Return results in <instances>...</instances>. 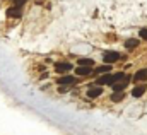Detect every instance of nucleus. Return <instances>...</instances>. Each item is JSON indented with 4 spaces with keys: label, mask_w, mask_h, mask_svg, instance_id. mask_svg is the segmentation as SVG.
<instances>
[{
    "label": "nucleus",
    "mask_w": 147,
    "mask_h": 135,
    "mask_svg": "<svg viewBox=\"0 0 147 135\" xmlns=\"http://www.w3.org/2000/svg\"><path fill=\"white\" fill-rule=\"evenodd\" d=\"M94 84H96V86H113V84H115V77H113L111 72L103 74V75H99V77L94 80Z\"/></svg>",
    "instance_id": "obj_1"
},
{
    "label": "nucleus",
    "mask_w": 147,
    "mask_h": 135,
    "mask_svg": "<svg viewBox=\"0 0 147 135\" xmlns=\"http://www.w3.org/2000/svg\"><path fill=\"white\" fill-rule=\"evenodd\" d=\"M57 82H58V86H74V84H77L79 80H77V77H74V75H60Z\"/></svg>",
    "instance_id": "obj_2"
},
{
    "label": "nucleus",
    "mask_w": 147,
    "mask_h": 135,
    "mask_svg": "<svg viewBox=\"0 0 147 135\" xmlns=\"http://www.w3.org/2000/svg\"><path fill=\"white\" fill-rule=\"evenodd\" d=\"M74 68L72 63H69V62H58V63H55V70L58 72V74H67V72H70Z\"/></svg>",
    "instance_id": "obj_3"
},
{
    "label": "nucleus",
    "mask_w": 147,
    "mask_h": 135,
    "mask_svg": "<svg viewBox=\"0 0 147 135\" xmlns=\"http://www.w3.org/2000/svg\"><path fill=\"white\" fill-rule=\"evenodd\" d=\"M103 60H105L106 63H115L116 60H120V53H118V51H106V53L103 55Z\"/></svg>",
    "instance_id": "obj_4"
},
{
    "label": "nucleus",
    "mask_w": 147,
    "mask_h": 135,
    "mask_svg": "<svg viewBox=\"0 0 147 135\" xmlns=\"http://www.w3.org/2000/svg\"><path fill=\"white\" fill-rule=\"evenodd\" d=\"M146 91H147V86L144 82H142V84H137V86L132 89V96H134V98H140V96L146 94Z\"/></svg>",
    "instance_id": "obj_5"
},
{
    "label": "nucleus",
    "mask_w": 147,
    "mask_h": 135,
    "mask_svg": "<svg viewBox=\"0 0 147 135\" xmlns=\"http://www.w3.org/2000/svg\"><path fill=\"white\" fill-rule=\"evenodd\" d=\"M7 16H9V17H14V19H17V17H21V16H22V9H21V7H17V5H12L10 9H7Z\"/></svg>",
    "instance_id": "obj_6"
},
{
    "label": "nucleus",
    "mask_w": 147,
    "mask_h": 135,
    "mask_svg": "<svg viewBox=\"0 0 147 135\" xmlns=\"http://www.w3.org/2000/svg\"><path fill=\"white\" fill-rule=\"evenodd\" d=\"M103 94V86H92L91 89H87V98H98Z\"/></svg>",
    "instance_id": "obj_7"
},
{
    "label": "nucleus",
    "mask_w": 147,
    "mask_h": 135,
    "mask_svg": "<svg viewBox=\"0 0 147 135\" xmlns=\"http://www.w3.org/2000/svg\"><path fill=\"white\" fill-rule=\"evenodd\" d=\"M75 74L79 75V77H84V75H91V74H94V70L91 67H86V65H79V67L75 68Z\"/></svg>",
    "instance_id": "obj_8"
},
{
    "label": "nucleus",
    "mask_w": 147,
    "mask_h": 135,
    "mask_svg": "<svg viewBox=\"0 0 147 135\" xmlns=\"http://www.w3.org/2000/svg\"><path fill=\"white\" fill-rule=\"evenodd\" d=\"M134 80H135V82H144V80H147V68L139 70V72L134 75Z\"/></svg>",
    "instance_id": "obj_9"
},
{
    "label": "nucleus",
    "mask_w": 147,
    "mask_h": 135,
    "mask_svg": "<svg viewBox=\"0 0 147 135\" xmlns=\"http://www.w3.org/2000/svg\"><path fill=\"white\" fill-rule=\"evenodd\" d=\"M139 45H140V41L135 39V38H130V39L125 41V48H127V50H134V48H137Z\"/></svg>",
    "instance_id": "obj_10"
},
{
    "label": "nucleus",
    "mask_w": 147,
    "mask_h": 135,
    "mask_svg": "<svg viewBox=\"0 0 147 135\" xmlns=\"http://www.w3.org/2000/svg\"><path fill=\"white\" fill-rule=\"evenodd\" d=\"M108 72H111V63L101 65L99 68H94V74H96V75H103V74H108Z\"/></svg>",
    "instance_id": "obj_11"
},
{
    "label": "nucleus",
    "mask_w": 147,
    "mask_h": 135,
    "mask_svg": "<svg viewBox=\"0 0 147 135\" xmlns=\"http://www.w3.org/2000/svg\"><path fill=\"white\" fill-rule=\"evenodd\" d=\"M128 80H130V79H127V80H120V82L113 84V91H123V89L128 86Z\"/></svg>",
    "instance_id": "obj_12"
},
{
    "label": "nucleus",
    "mask_w": 147,
    "mask_h": 135,
    "mask_svg": "<svg viewBox=\"0 0 147 135\" xmlns=\"http://www.w3.org/2000/svg\"><path fill=\"white\" fill-rule=\"evenodd\" d=\"M123 96H125V94H123L121 91H113V94H111V101L113 103H120L121 99H123Z\"/></svg>",
    "instance_id": "obj_13"
},
{
    "label": "nucleus",
    "mask_w": 147,
    "mask_h": 135,
    "mask_svg": "<svg viewBox=\"0 0 147 135\" xmlns=\"http://www.w3.org/2000/svg\"><path fill=\"white\" fill-rule=\"evenodd\" d=\"M77 63H79V65H86V67H92V65H94V60H92V58H79Z\"/></svg>",
    "instance_id": "obj_14"
},
{
    "label": "nucleus",
    "mask_w": 147,
    "mask_h": 135,
    "mask_svg": "<svg viewBox=\"0 0 147 135\" xmlns=\"http://www.w3.org/2000/svg\"><path fill=\"white\" fill-rule=\"evenodd\" d=\"M139 36H140L142 39H147V28H142V29L139 31Z\"/></svg>",
    "instance_id": "obj_15"
},
{
    "label": "nucleus",
    "mask_w": 147,
    "mask_h": 135,
    "mask_svg": "<svg viewBox=\"0 0 147 135\" xmlns=\"http://www.w3.org/2000/svg\"><path fill=\"white\" fill-rule=\"evenodd\" d=\"M24 3H26V0H14V5H17V7H21Z\"/></svg>",
    "instance_id": "obj_16"
}]
</instances>
